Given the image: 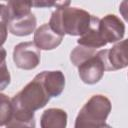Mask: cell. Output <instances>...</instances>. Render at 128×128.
Instances as JSON below:
<instances>
[{
    "mask_svg": "<svg viewBox=\"0 0 128 128\" xmlns=\"http://www.w3.org/2000/svg\"><path fill=\"white\" fill-rule=\"evenodd\" d=\"M67 113L59 108L45 110L40 118L41 128H66Z\"/></svg>",
    "mask_w": 128,
    "mask_h": 128,
    "instance_id": "obj_11",
    "label": "cell"
},
{
    "mask_svg": "<svg viewBox=\"0 0 128 128\" xmlns=\"http://www.w3.org/2000/svg\"><path fill=\"white\" fill-rule=\"evenodd\" d=\"M119 12L126 22H128V0L122 1L119 6Z\"/></svg>",
    "mask_w": 128,
    "mask_h": 128,
    "instance_id": "obj_17",
    "label": "cell"
},
{
    "mask_svg": "<svg viewBox=\"0 0 128 128\" xmlns=\"http://www.w3.org/2000/svg\"><path fill=\"white\" fill-rule=\"evenodd\" d=\"M40 49L34 42H22L17 44L13 50V61L15 65L24 70H32L40 63Z\"/></svg>",
    "mask_w": 128,
    "mask_h": 128,
    "instance_id": "obj_5",
    "label": "cell"
},
{
    "mask_svg": "<svg viewBox=\"0 0 128 128\" xmlns=\"http://www.w3.org/2000/svg\"><path fill=\"white\" fill-rule=\"evenodd\" d=\"M110 111V100L103 95H94L79 111L74 128H112L105 123Z\"/></svg>",
    "mask_w": 128,
    "mask_h": 128,
    "instance_id": "obj_3",
    "label": "cell"
},
{
    "mask_svg": "<svg viewBox=\"0 0 128 128\" xmlns=\"http://www.w3.org/2000/svg\"><path fill=\"white\" fill-rule=\"evenodd\" d=\"M7 30L16 36H27L31 34L36 27V17L33 13L11 19L6 23Z\"/></svg>",
    "mask_w": 128,
    "mask_h": 128,
    "instance_id": "obj_9",
    "label": "cell"
},
{
    "mask_svg": "<svg viewBox=\"0 0 128 128\" xmlns=\"http://www.w3.org/2000/svg\"><path fill=\"white\" fill-rule=\"evenodd\" d=\"M2 61H1V90L5 89V87L9 84L10 82V75H9V71L6 69V65H5V50L2 48Z\"/></svg>",
    "mask_w": 128,
    "mask_h": 128,
    "instance_id": "obj_16",
    "label": "cell"
},
{
    "mask_svg": "<svg viewBox=\"0 0 128 128\" xmlns=\"http://www.w3.org/2000/svg\"><path fill=\"white\" fill-rule=\"evenodd\" d=\"M98 31L106 44L121 40L125 33V25L114 14H108L99 20Z\"/></svg>",
    "mask_w": 128,
    "mask_h": 128,
    "instance_id": "obj_6",
    "label": "cell"
},
{
    "mask_svg": "<svg viewBox=\"0 0 128 128\" xmlns=\"http://www.w3.org/2000/svg\"><path fill=\"white\" fill-rule=\"evenodd\" d=\"M99 20H100V18H98L96 16H92L90 28L84 35H82L77 40L78 45L93 48V49L100 48V47H103L106 45V43L104 42V40L102 39V37L98 31Z\"/></svg>",
    "mask_w": 128,
    "mask_h": 128,
    "instance_id": "obj_12",
    "label": "cell"
},
{
    "mask_svg": "<svg viewBox=\"0 0 128 128\" xmlns=\"http://www.w3.org/2000/svg\"><path fill=\"white\" fill-rule=\"evenodd\" d=\"M1 125L5 126L13 115V106L11 100L6 95L1 94Z\"/></svg>",
    "mask_w": 128,
    "mask_h": 128,
    "instance_id": "obj_14",
    "label": "cell"
},
{
    "mask_svg": "<svg viewBox=\"0 0 128 128\" xmlns=\"http://www.w3.org/2000/svg\"><path fill=\"white\" fill-rule=\"evenodd\" d=\"M92 15L76 7H59L51 15L49 25L57 34L82 36L90 28Z\"/></svg>",
    "mask_w": 128,
    "mask_h": 128,
    "instance_id": "obj_2",
    "label": "cell"
},
{
    "mask_svg": "<svg viewBox=\"0 0 128 128\" xmlns=\"http://www.w3.org/2000/svg\"><path fill=\"white\" fill-rule=\"evenodd\" d=\"M105 65L107 71L123 69L128 66V38L106 49Z\"/></svg>",
    "mask_w": 128,
    "mask_h": 128,
    "instance_id": "obj_7",
    "label": "cell"
},
{
    "mask_svg": "<svg viewBox=\"0 0 128 128\" xmlns=\"http://www.w3.org/2000/svg\"><path fill=\"white\" fill-rule=\"evenodd\" d=\"M51 97L59 96L65 87V76L61 71H43L39 73Z\"/></svg>",
    "mask_w": 128,
    "mask_h": 128,
    "instance_id": "obj_10",
    "label": "cell"
},
{
    "mask_svg": "<svg viewBox=\"0 0 128 128\" xmlns=\"http://www.w3.org/2000/svg\"><path fill=\"white\" fill-rule=\"evenodd\" d=\"M51 96L38 74L12 99L13 115L21 118H34V112L44 107Z\"/></svg>",
    "mask_w": 128,
    "mask_h": 128,
    "instance_id": "obj_1",
    "label": "cell"
},
{
    "mask_svg": "<svg viewBox=\"0 0 128 128\" xmlns=\"http://www.w3.org/2000/svg\"><path fill=\"white\" fill-rule=\"evenodd\" d=\"M63 36L52 30L50 25L43 24L34 33V43L41 50H52L60 45Z\"/></svg>",
    "mask_w": 128,
    "mask_h": 128,
    "instance_id": "obj_8",
    "label": "cell"
},
{
    "mask_svg": "<svg viewBox=\"0 0 128 128\" xmlns=\"http://www.w3.org/2000/svg\"><path fill=\"white\" fill-rule=\"evenodd\" d=\"M97 51L96 49L93 48H89V47H85V46H81L78 45L77 47H75L71 54H70V60L71 62L75 65V66H80L83 62H85L86 60H88L89 58H91L92 56L96 55Z\"/></svg>",
    "mask_w": 128,
    "mask_h": 128,
    "instance_id": "obj_13",
    "label": "cell"
},
{
    "mask_svg": "<svg viewBox=\"0 0 128 128\" xmlns=\"http://www.w3.org/2000/svg\"><path fill=\"white\" fill-rule=\"evenodd\" d=\"M105 52L106 49L98 51L96 55L92 56L78 66L79 77L84 83L95 84L101 80L104 71H106Z\"/></svg>",
    "mask_w": 128,
    "mask_h": 128,
    "instance_id": "obj_4",
    "label": "cell"
},
{
    "mask_svg": "<svg viewBox=\"0 0 128 128\" xmlns=\"http://www.w3.org/2000/svg\"><path fill=\"white\" fill-rule=\"evenodd\" d=\"M5 126L6 128H35V120L34 118L27 119L12 115L11 119Z\"/></svg>",
    "mask_w": 128,
    "mask_h": 128,
    "instance_id": "obj_15",
    "label": "cell"
}]
</instances>
